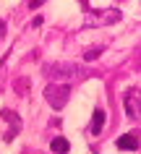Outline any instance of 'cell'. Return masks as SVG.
Returning <instances> with one entry per match:
<instances>
[{
	"label": "cell",
	"mask_w": 141,
	"mask_h": 154,
	"mask_svg": "<svg viewBox=\"0 0 141 154\" xmlns=\"http://www.w3.org/2000/svg\"><path fill=\"white\" fill-rule=\"evenodd\" d=\"M44 76L60 84H71L76 79H89L91 71H86L76 63H50V65H44Z\"/></svg>",
	"instance_id": "6da1fadb"
},
{
	"label": "cell",
	"mask_w": 141,
	"mask_h": 154,
	"mask_svg": "<svg viewBox=\"0 0 141 154\" xmlns=\"http://www.w3.org/2000/svg\"><path fill=\"white\" fill-rule=\"evenodd\" d=\"M44 99L52 110H60L63 105H68L71 99V84H60V81H52L47 89H44Z\"/></svg>",
	"instance_id": "7a4b0ae2"
},
{
	"label": "cell",
	"mask_w": 141,
	"mask_h": 154,
	"mask_svg": "<svg viewBox=\"0 0 141 154\" xmlns=\"http://www.w3.org/2000/svg\"><path fill=\"white\" fill-rule=\"evenodd\" d=\"M118 21H123V13L118 8H105V11H89L86 13V24L89 26H107V24H118Z\"/></svg>",
	"instance_id": "3957f363"
},
{
	"label": "cell",
	"mask_w": 141,
	"mask_h": 154,
	"mask_svg": "<svg viewBox=\"0 0 141 154\" xmlns=\"http://www.w3.org/2000/svg\"><path fill=\"white\" fill-rule=\"evenodd\" d=\"M125 115L141 118V89H136V86L125 91Z\"/></svg>",
	"instance_id": "277c9868"
},
{
	"label": "cell",
	"mask_w": 141,
	"mask_h": 154,
	"mask_svg": "<svg viewBox=\"0 0 141 154\" xmlns=\"http://www.w3.org/2000/svg\"><path fill=\"white\" fill-rule=\"evenodd\" d=\"M0 118L11 123V131H8V133H5L3 138H5V141H13V136H16L18 131H21V118H18L16 112H11V110H3V112H0Z\"/></svg>",
	"instance_id": "5b68a950"
},
{
	"label": "cell",
	"mask_w": 141,
	"mask_h": 154,
	"mask_svg": "<svg viewBox=\"0 0 141 154\" xmlns=\"http://www.w3.org/2000/svg\"><path fill=\"white\" fill-rule=\"evenodd\" d=\"M105 120H107L105 110H102V107H97V110L91 112V123H89V133H91V136H100V133H102V128H105Z\"/></svg>",
	"instance_id": "8992f818"
},
{
	"label": "cell",
	"mask_w": 141,
	"mask_h": 154,
	"mask_svg": "<svg viewBox=\"0 0 141 154\" xmlns=\"http://www.w3.org/2000/svg\"><path fill=\"white\" fill-rule=\"evenodd\" d=\"M115 146L120 152H136V149H139V138L133 136V133H123V136H118Z\"/></svg>",
	"instance_id": "52a82bcc"
},
{
	"label": "cell",
	"mask_w": 141,
	"mask_h": 154,
	"mask_svg": "<svg viewBox=\"0 0 141 154\" xmlns=\"http://www.w3.org/2000/svg\"><path fill=\"white\" fill-rule=\"evenodd\" d=\"M50 149L55 154H66L68 149H71V144H68V138H63V136H58V138H52V144H50Z\"/></svg>",
	"instance_id": "ba28073f"
},
{
	"label": "cell",
	"mask_w": 141,
	"mask_h": 154,
	"mask_svg": "<svg viewBox=\"0 0 141 154\" xmlns=\"http://www.w3.org/2000/svg\"><path fill=\"white\" fill-rule=\"evenodd\" d=\"M100 55H102V47H94V50H89V52L84 55V60H86V63H91V60H97Z\"/></svg>",
	"instance_id": "9c48e42d"
},
{
	"label": "cell",
	"mask_w": 141,
	"mask_h": 154,
	"mask_svg": "<svg viewBox=\"0 0 141 154\" xmlns=\"http://www.w3.org/2000/svg\"><path fill=\"white\" fill-rule=\"evenodd\" d=\"M42 21H44L42 16H34V18H32V26H34V29H39V26H42Z\"/></svg>",
	"instance_id": "30bf717a"
},
{
	"label": "cell",
	"mask_w": 141,
	"mask_h": 154,
	"mask_svg": "<svg viewBox=\"0 0 141 154\" xmlns=\"http://www.w3.org/2000/svg\"><path fill=\"white\" fill-rule=\"evenodd\" d=\"M42 3H44V0H26V5H29V8H39Z\"/></svg>",
	"instance_id": "8fae6325"
},
{
	"label": "cell",
	"mask_w": 141,
	"mask_h": 154,
	"mask_svg": "<svg viewBox=\"0 0 141 154\" xmlns=\"http://www.w3.org/2000/svg\"><path fill=\"white\" fill-rule=\"evenodd\" d=\"M3 34H5V24H3V21H0V37H3Z\"/></svg>",
	"instance_id": "7c38bea8"
},
{
	"label": "cell",
	"mask_w": 141,
	"mask_h": 154,
	"mask_svg": "<svg viewBox=\"0 0 141 154\" xmlns=\"http://www.w3.org/2000/svg\"><path fill=\"white\" fill-rule=\"evenodd\" d=\"M81 3H84V5H86V0H81Z\"/></svg>",
	"instance_id": "4fadbf2b"
}]
</instances>
